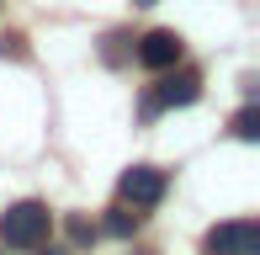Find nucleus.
I'll return each instance as SVG.
<instances>
[{"mask_svg":"<svg viewBox=\"0 0 260 255\" xmlns=\"http://www.w3.org/2000/svg\"><path fill=\"white\" fill-rule=\"evenodd\" d=\"M202 250H207V255H260V224H255V218L218 224V229H207Z\"/></svg>","mask_w":260,"mask_h":255,"instance_id":"obj_2","label":"nucleus"},{"mask_svg":"<svg viewBox=\"0 0 260 255\" xmlns=\"http://www.w3.org/2000/svg\"><path fill=\"white\" fill-rule=\"evenodd\" d=\"M165 170L154 165H133V170H122V181H117V192H122V202H133V207H154L159 197H165Z\"/></svg>","mask_w":260,"mask_h":255,"instance_id":"obj_4","label":"nucleus"},{"mask_svg":"<svg viewBox=\"0 0 260 255\" xmlns=\"http://www.w3.org/2000/svg\"><path fill=\"white\" fill-rule=\"evenodd\" d=\"M133 6H154V0H133Z\"/></svg>","mask_w":260,"mask_h":255,"instance_id":"obj_9","label":"nucleus"},{"mask_svg":"<svg viewBox=\"0 0 260 255\" xmlns=\"http://www.w3.org/2000/svg\"><path fill=\"white\" fill-rule=\"evenodd\" d=\"M234 138H260V107H244L234 117Z\"/></svg>","mask_w":260,"mask_h":255,"instance_id":"obj_7","label":"nucleus"},{"mask_svg":"<svg viewBox=\"0 0 260 255\" xmlns=\"http://www.w3.org/2000/svg\"><path fill=\"white\" fill-rule=\"evenodd\" d=\"M106 234H117V239L138 234V213H127V207H112V213H106Z\"/></svg>","mask_w":260,"mask_h":255,"instance_id":"obj_6","label":"nucleus"},{"mask_svg":"<svg viewBox=\"0 0 260 255\" xmlns=\"http://www.w3.org/2000/svg\"><path fill=\"white\" fill-rule=\"evenodd\" d=\"M197 96H202V75L197 69H175V75H165L154 85V96L144 101V117H154L159 107H191Z\"/></svg>","mask_w":260,"mask_h":255,"instance_id":"obj_3","label":"nucleus"},{"mask_svg":"<svg viewBox=\"0 0 260 255\" xmlns=\"http://www.w3.org/2000/svg\"><path fill=\"white\" fill-rule=\"evenodd\" d=\"M138 64L144 69H175L181 64V32H170V27L144 32L138 38Z\"/></svg>","mask_w":260,"mask_h":255,"instance_id":"obj_5","label":"nucleus"},{"mask_svg":"<svg viewBox=\"0 0 260 255\" xmlns=\"http://www.w3.org/2000/svg\"><path fill=\"white\" fill-rule=\"evenodd\" d=\"M48 229H53V213L43 202H11L6 213H0V245H11V250H38L43 239H48Z\"/></svg>","mask_w":260,"mask_h":255,"instance_id":"obj_1","label":"nucleus"},{"mask_svg":"<svg viewBox=\"0 0 260 255\" xmlns=\"http://www.w3.org/2000/svg\"><path fill=\"white\" fill-rule=\"evenodd\" d=\"M69 239H75V245H90V239H96V224H90V218H69Z\"/></svg>","mask_w":260,"mask_h":255,"instance_id":"obj_8","label":"nucleus"},{"mask_svg":"<svg viewBox=\"0 0 260 255\" xmlns=\"http://www.w3.org/2000/svg\"><path fill=\"white\" fill-rule=\"evenodd\" d=\"M48 255H64V250H48Z\"/></svg>","mask_w":260,"mask_h":255,"instance_id":"obj_10","label":"nucleus"}]
</instances>
